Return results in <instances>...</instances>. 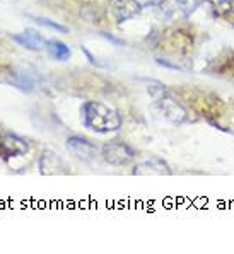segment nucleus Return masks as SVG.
Listing matches in <instances>:
<instances>
[{"label": "nucleus", "instance_id": "3", "mask_svg": "<svg viewBox=\"0 0 234 254\" xmlns=\"http://www.w3.org/2000/svg\"><path fill=\"white\" fill-rule=\"evenodd\" d=\"M154 103L159 111H161V115L164 116V120L169 121L171 125H183L188 120V111H186V108L183 106L167 89L157 97V99H154Z\"/></svg>", "mask_w": 234, "mask_h": 254}, {"label": "nucleus", "instance_id": "13", "mask_svg": "<svg viewBox=\"0 0 234 254\" xmlns=\"http://www.w3.org/2000/svg\"><path fill=\"white\" fill-rule=\"evenodd\" d=\"M178 3H179V14L183 17H190L204 3V0H178Z\"/></svg>", "mask_w": 234, "mask_h": 254}, {"label": "nucleus", "instance_id": "11", "mask_svg": "<svg viewBox=\"0 0 234 254\" xmlns=\"http://www.w3.org/2000/svg\"><path fill=\"white\" fill-rule=\"evenodd\" d=\"M58 167H64V161L53 152H45L40 159V173L43 174H55Z\"/></svg>", "mask_w": 234, "mask_h": 254}, {"label": "nucleus", "instance_id": "8", "mask_svg": "<svg viewBox=\"0 0 234 254\" xmlns=\"http://www.w3.org/2000/svg\"><path fill=\"white\" fill-rule=\"evenodd\" d=\"M12 40L19 46L31 50V52H41L46 46V38L41 33H38L36 29H26L19 34H12Z\"/></svg>", "mask_w": 234, "mask_h": 254}, {"label": "nucleus", "instance_id": "15", "mask_svg": "<svg viewBox=\"0 0 234 254\" xmlns=\"http://www.w3.org/2000/svg\"><path fill=\"white\" fill-rule=\"evenodd\" d=\"M140 3H142V7H151L152 0H139Z\"/></svg>", "mask_w": 234, "mask_h": 254}, {"label": "nucleus", "instance_id": "12", "mask_svg": "<svg viewBox=\"0 0 234 254\" xmlns=\"http://www.w3.org/2000/svg\"><path fill=\"white\" fill-rule=\"evenodd\" d=\"M204 2L209 3L210 10L216 17H226L233 12L234 3L233 0H204Z\"/></svg>", "mask_w": 234, "mask_h": 254}, {"label": "nucleus", "instance_id": "14", "mask_svg": "<svg viewBox=\"0 0 234 254\" xmlns=\"http://www.w3.org/2000/svg\"><path fill=\"white\" fill-rule=\"evenodd\" d=\"M34 21H36L38 24H41V26H46V27H52V29L60 31V33H69V29H67L65 26L58 24V22L50 21V19H45V17H34Z\"/></svg>", "mask_w": 234, "mask_h": 254}, {"label": "nucleus", "instance_id": "4", "mask_svg": "<svg viewBox=\"0 0 234 254\" xmlns=\"http://www.w3.org/2000/svg\"><path fill=\"white\" fill-rule=\"evenodd\" d=\"M65 147L70 154L76 159L82 162H91L94 161L97 155L101 154V148L96 145L94 142H91L89 138H84V136L79 135H72L65 140Z\"/></svg>", "mask_w": 234, "mask_h": 254}, {"label": "nucleus", "instance_id": "10", "mask_svg": "<svg viewBox=\"0 0 234 254\" xmlns=\"http://www.w3.org/2000/svg\"><path fill=\"white\" fill-rule=\"evenodd\" d=\"M45 50L48 52L50 57L57 62H67L70 58V55H72L69 45H65V43L60 40H46Z\"/></svg>", "mask_w": 234, "mask_h": 254}, {"label": "nucleus", "instance_id": "9", "mask_svg": "<svg viewBox=\"0 0 234 254\" xmlns=\"http://www.w3.org/2000/svg\"><path fill=\"white\" fill-rule=\"evenodd\" d=\"M151 7L154 9L156 15L159 19H164V21H169L179 12L178 0H152Z\"/></svg>", "mask_w": 234, "mask_h": 254}, {"label": "nucleus", "instance_id": "6", "mask_svg": "<svg viewBox=\"0 0 234 254\" xmlns=\"http://www.w3.org/2000/svg\"><path fill=\"white\" fill-rule=\"evenodd\" d=\"M29 152V145L24 138L15 133H2L0 135V155L3 159L22 157Z\"/></svg>", "mask_w": 234, "mask_h": 254}, {"label": "nucleus", "instance_id": "2", "mask_svg": "<svg viewBox=\"0 0 234 254\" xmlns=\"http://www.w3.org/2000/svg\"><path fill=\"white\" fill-rule=\"evenodd\" d=\"M101 157L106 164L115 167L120 166H127L132 161H135L137 157V152L132 145H128L123 140H110L101 147Z\"/></svg>", "mask_w": 234, "mask_h": 254}, {"label": "nucleus", "instance_id": "1", "mask_svg": "<svg viewBox=\"0 0 234 254\" xmlns=\"http://www.w3.org/2000/svg\"><path fill=\"white\" fill-rule=\"evenodd\" d=\"M80 120L87 130L99 135L113 133L122 128V115L99 101H85L80 106Z\"/></svg>", "mask_w": 234, "mask_h": 254}, {"label": "nucleus", "instance_id": "5", "mask_svg": "<svg viewBox=\"0 0 234 254\" xmlns=\"http://www.w3.org/2000/svg\"><path fill=\"white\" fill-rule=\"evenodd\" d=\"M108 9L116 24H123L140 15L144 7L139 0H108Z\"/></svg>", "mask_w": 234, "mask_h": 254}, {"label": "nucleus", "instance_id": "7", "mask_svg": "<svg viewBox=\"0 0 234 254\" xmlns=\"http://www.w3.org/2000/svg\"><path fill=\"white\" fill-rule=\"evenodd\" d=\"M171 171L169 164L161 157H149L146 161L139 162L134 167L132 174L134 176H169Z\"/></svg>", "mask_w": 234, "mask_h": 254}]
</instances>
